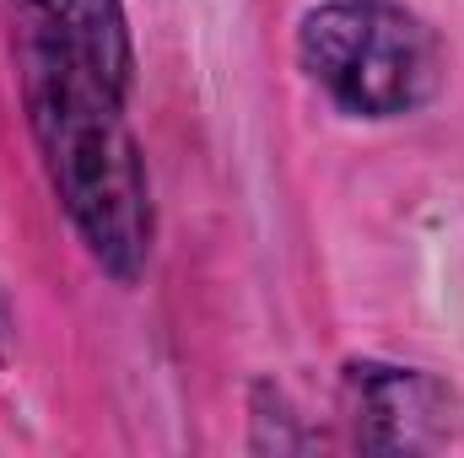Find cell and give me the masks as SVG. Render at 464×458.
<instances>
[{"mask_svg": "<svg viewBox=\"0 0 464 458\" xmlns=\"http://www.w3.org/2000/svg\"><path fill=\"white\" fill-rule=\"evenodd\" d=\"M22 11H33L38 22H49L114 92H130V33H124V11L119 0H16Z\"/></svg>", "mask_w": 464, "mask_h": 458, "instance_id": "cell-3", "label": "cell"}, {"mask_svg": "<svg viewBox=\"0 0 464 458\" xmlns=\"http://www.w3.org/2000/svg\"><path fill=\"white\" fill-rule=\"evenodd\" d=\"M5 329H11V319H5V302H0V356H5Z\"/></svg>", "mask_w": 464, "mask_h": 458, "instance_id": "cell-5", "label": "cell"}, {"mask_svg": "<svg viewBox=\"0 0 464 458\" xmlns=\"http://www.w3.org/2000/svg\"><path fill=\"white\" fill-rule=\"evenodd\" d=\"M308 76L362 119L411 114L438 92L443 49L432 27L394 0H335L303 22Z\"/></svg>", "mask_w": 464, "mask_h": 458, "instance_id": "cell-2", "label": "cell"}, {"mask_svg": "<svg viewBox=\"0 0 464 458\" xmlns=\"http://www.w3.org/2000/svg\"><path fill=\"white\" fill-rule=\"evenodd\" d=\"M16 49H22L27 119L71 222L114 281H135L151 253V200L140 151L124 129V92H114L33 11H22Z\"/></svg>", "mask_w": 464, "mask_h": 458, "instance_id": "cell-1", "label": "cell"}, {"mask_svg": "<svg viewBox=\"0 0 464 458\" xmlns=\"http://www.w3.org/2000/svg\"><path fill=\"white\" fill-rule=\"evenodd\" d=\"M356 388H362V426L372 448H416L421 443V421L432 415V383L416 372H394V367H356Z\"/></svg>", "mask_w": 464, "mask_h": 458, "instance_id": "cell-4", "label": "cell"}]
</instances>
